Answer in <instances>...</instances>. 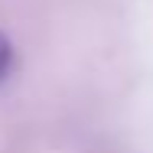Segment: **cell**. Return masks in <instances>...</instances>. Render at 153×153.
I'll return each instance as SVG.
<instances>
[{
	"mask_svg": "<svg viewBox=\"0 0 153 153\" xmlns=\"http://www.w3.org/2000/svg\"><path fill=\"white\" fill-rule=\"evenodd\" d=\"M10 62H13V46H10V39L0 33V82L7 78V72H10Z\"/></svg>",
	"mask_w": 153,
	"mask_h": 153,
	"instance_id": "1",
	"label": "cell"
}]
</instances>
